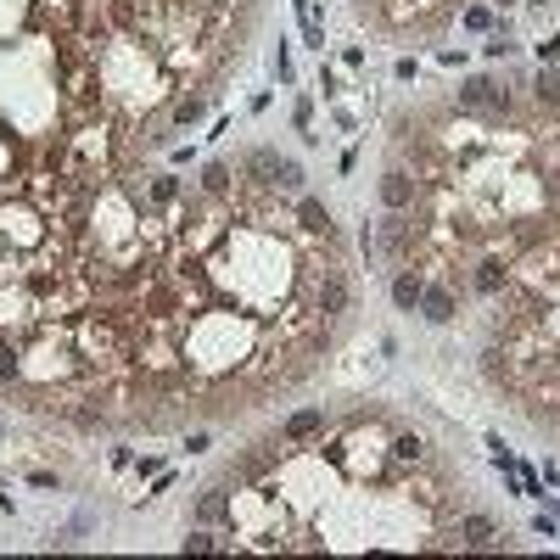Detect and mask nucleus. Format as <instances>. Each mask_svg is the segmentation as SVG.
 <instances>
[{"label":"nucleus","instance_id":"11","mask_svg":"<svg viewBox=\"0 0 560 560\" xmlns=\"http://www.w3.org/2000/svg\"><path fill=\"white\" fill-rule=\"evenodd\" d=\"M460 23L471 28V34H493V28H499V12H493L488 0H471V6H460Z\"/></svg>","mask_w":560,"mask_h":560},{"label":"nucleus","instance_id":"6","mask_svg":"<svg viewBox=\"0 0 560 560\" xmlns=\"http://www.w3.org/2000/svg\"><path fill=\"white\" fill-rule=\"evenodd\" d=\"M292 208H297V224H303L314 241H342V230L331 224V208H325L320 196H308V191H303V196H292Z\"/></svg>","mask_w":560,"mask_h":560},{"label":"nucleus","instance_id":"13","mask_svg":"<svg viewBox=\"0 0 560 560\" xmlns=\"http://www.w3.org/2000/svg\"><path fill=\"white\" fill-rule=\"evenodd\" d=\"M488 101H493V79H465L460 84V107L465 112H482Z\"/></svg>","mask_w":560,"mask_h":560},{"label":"nucleus","instance_id":"3","mask_svg":"<svg viewBox=\"0 0 560 560\" xmlns=\"http://www.w3.org/2000/svg\"><path fill=\"white\" fill-rule=\"evenodd\" d=\"M454 532H460V549H510V538L499 532V521L482 516V510H460Z\"/></svg>","mask_w":560,"mask_h":560},{"label":"nucleus","instance_id":"1","mask_svg":"<svg viewBox=\"0 0 560 560\" xmlns=\"http://www.w3.org/2000/svg\"><path fill=\"white\" fill-rule=\"evenodd\" d=\"M471 0H359V17H370L387 34H432L448 17H460Z\"/></svg>","mask_w":560,"mask_h":560},{"label":"nucleus","instance_id":"15","mask_svg":"<svg viewBox=\"0 0 560 560\" xmlns=\"http://www.w3.org/2000/svg\"><path fill=\"white\" fill-rule=\"evenodd\" d=\"M275 191H286V196H303V168H297L292 157H280V168H275Z\"/></svg>","mask_w":560,"mask_h":560},{"label":"nucleus","instance_id":"4","mask_svg":"<svg viewBox=\"0 0 560 560\" xmlns=\"http://www.w3.org/2000/svg\"><path fill=\"white\" fill-rule=\"evenodd\" d=\"M376 196H381V208H387V213H409V208H415V196H420V185H415V174L398 163V168H387V174H381Z\"/></svg>","mask_w":560,"mask_h":560},{"label":"nucleus","instance_id":"5","mask_svg":"<svg viewBox=\"0 0 560 560\" xmlns=\"http://www.w3.org/2000/svg\"><path fill=\"white\" fill-rule=\"evenodd\" d=\"M325 420H331V409L325 404H308V409H297V415H286L269 432V443H303V437H314V432H325Z\"/></svg>","mask_w":560,"mask_h":560},{"label":"nucleus","instance_id":"2","mask_svg":"<svg viewBox=\"0 0 560 560\" xmlns=\"http://www.w3.org/2000/svg\"><path fill=\"white\" fill-rule=\"evenodd\" d=\"M460 292H454V286H448V280H432V275H426V292H420V308H415V314H420V320H426V325H454V320H460Z\"/></svg>","mask_w":560,"mask_h":560},{"label":"nucleus","instance_id":"18","mask_svg":"<svg viewBox=\"0 0 560 560\" xmlns=\"http://www.w3.org/2000/svg\"><path fill=\"white\" fill-rule=\"evenodd\" d=\"M527 6H555V0H527Z\"/></svg>","mask_w":560,"mask_h":560},{"label":"nucleus","instance_id":"10","mask_svg":"<svg viewBox=\"0 0 560 560\" xmlns=\"http://www.w3.org/2000/svg\"><path fill=\"white\" fill-rule=\"evenodd\" d=\"M208 118V96H180L174 107H168V124L185 129V124H202Z\"/></svg>","mask_w":560,"mask_h":560},{"label":"nucleus","instance_id":"12","mask_svg":"<svg viewBox=\"0 0 560 560\" xmlns=\"http://www.w3.org/2000/svg\"><path fill=\"white\" fill-rule=\"evenodd\" d=\"M532 96H538V107H544V112H560V73L549 68V62H544V73L532 79Z\"/></svg>","mask_w":560,"mask_h":560},{"label":"nucleus","instance_id":"9","mask_svg":"<svg viewBox=\"0 0 560 560\" xmlns=\"http://www.w3.org/2000/svg\"><path fill=\"white\" fill-rule=\"evenodd\" d=\"M224 516H230V493L224 488H208L196 499V527H224Z\"/></svg>","mask_w":560,"mask_h":560},{"label":"nucleus","instance_id":"17","mask_svg":"<svg viewBox=\"0 0 560 560\" xmlns=\"http://www.w3.org/2000/svg\"><path fill=\"white\" fill-rule=\"evenodd\" d=\"M493 12H510V6H521V0H488Z\"/></svg>","mask_w":560,"mask_h":560},{"label":"nucleus","instance_id":"7","mask_svg":"<svg viewBox=\"0 0 560 560\" xmlns=\"http://www.w3.org/2000/svg\"><path fill=\"white\" fill-rule=\"evenodd\" d=\"M420 292H426V275H420L415 264H398V269H392V303H398V314H415Z\"/></svg>","mask_w":560,"mask_h":560},{"label":"nucleus","instance_id":"8","mask_svg":"<svg viewBox=\"0 0 560 560\" xmlns=\"http://www.w3.org/2000/svg\"><path fill=\"white\" fill-rule=\"evenodd\" d=\"M236 180H241V174H236V163H224V157H213V163L202 168V180H196V185H202L208 196H230V191H236Z\"/></svg>","mask_w":560,"mask_h":560},{"label":"nucleus","instance_id":"14","mask_svg":"<svg viewBox=\"0 0 560 560\" xmlns=\"http://www.w3.org/2000/svg\"><path fill=\"white\" fill-rule=\"evenodd\" d=\"M185 555H213V549H224V532H213V527H196L191 538H185Z\"/></svg>","mask_w":560,"mask_h":560},{"label":"nucleus","instance_id":"16","mask_svg":"<svg viewBox=\"0 0 560 560\" xmlns=\"http://www.w3.org/2000/svg\"><path fill=\"white\" fill-rule=\"evenodd\" d=\"M538 56H544V62H555V56H560V34H555V40H544V45H538Z\"/></svg>","mask_w":560,"mask_h":560}]
</instances>
